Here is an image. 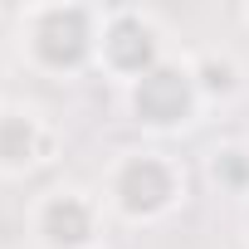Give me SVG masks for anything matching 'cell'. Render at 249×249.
<instances>
[{
    "mask_svg": "<svg viewBox=\"0 0 249 249\" xmlns=\"http://www.w3.org/2000/svg\"><path fill=\"white\" fill-rule=\"evenodd\" d=\"M98 35H103V5L49 0V5L15 10L20 64L49 83H73L88 69H98Z\"/></svg>",
    "mask_w": 249,
    "mask_h": 249,
    "instance_id": "obj_1",
    "label": "cell"
},
{
    "mask_svg": "<svg viewBox=\"0 0 249 249\" xmlns=\"http://www.w3.org/2000/svg\"><path fill=\"white\" fill-rule=\"evenodd\" d=\"M191 196V176L181 166L176 152L166 147H122L117 157H107L103 181H98V200L117 225H161L171 220Z\"/></svg>",
    "mask_w": 249,
    "mask_h": 249,
    "instance_id": "obj_2",
    "label": "cell"
},
{
    "mask_svg": "<svg viewBox=\"0 0 249 249\" xmlns=\"http://www.w3.org/2000/svg\"><path fill=\"white\" fill-rule=\"evenodd\" d=\"M122 107H127V117L137 122L142 132H152V137L191 132L200 122V112H205L191 54H166L152 73H142L137 83H127V88H122Z\"/></svg>",
    "mask_w": 249,
    "mask_h": 249,
    "instance_id": "obj_3",
    "label": "cell"
},
{
    "mask_svg": "<svg viewBox=\"0 0 249 249\" xmlns=\"http://www.w3.org/2000/svg\"><path fill=\"white\" fill-rule=\"evenodd\" d=\"M103 225L107 210L98 191L83 186H49L25 210V230L35 249H103Z\"/></svg>",
    "mask_w": 249,
    "mask_h": 249,
    "instance_id": "obj_4",
    "label": "cell"
},
{
    "mask_svg": "<svg viewBox=\"0 0 249 249\" xmlns=\"http://www.w3.org/2000/svg\"><path fill=\"white\" fill-rule=\"evenodd\" d=\"M166 30L152 10L142 5H107L103 10V35H98V73L112 83H137L166 59Z\"/></svg>",
    "mask_w": 249,
    "mask_h": 249,
    "instance_id": "obj_5",
    "label": "cell"
},
{
    "mask_svg": "<svg viewBox=\"0 0 249 249\" xmlns=\"http://www.w3.org/2000/svg\"><path fill=\"white\" fill-rule=\"evenodd\" d=\"M59 157V127L35 103H0V181H25Z\"/></svg>",
    "mask_w": 249,
    "mask_h": 249,
    "instance_id": "obj_6",
    "label": "cell"
},
{
    "mask_svg": "<svg viewBox=\"0 0 249 249\" xmlns=\"http://www.w3.org/2000/svg\"><path fill=\"white\" fill-rule=\"evenodd\" d=\"M191 69H196V83H200L205 107H215V103H234V98L244 93V64H239L230 49L191 54Z\"/></svg>",
    "mask_w": 249,
    "mask_h": 249,
    "instance_id": "obj_7",
    "label": "cell"
},
{
    "mask_svg": "<svg viewBox=\"0 0 249 249\" xmlns=\"http://www.w3.org/2000/svg\"><path fill=\"white\" fill-rule=\"evenodd\" d=\"M205 176H210L215 191L249 200V147H244V142H220V147H210Z\"/></svg>",
    "mask_w": 249,
    "mask_h": 249,
    "instance_id": "obj_8",
    "label": "cell"
},
{
    "mask_svg": "<svg viewBox=\"0 0 249 249\" xmlns=\"http://www.w3.org/2000/svg\"><path fill=\"white\" fill-rule=\"evenodd\" d=\"M0 103H5V69H0Z\"/></svg>",
    "mask_w": 249,
    "mask_h": 249,
    "instance_id": "obj_9",
    "label": "cell"
},
{
    "mask_svg": "<svg viewBox=\"0 0 249 249\" xmlns=\"http://www.w3.org/2000/svg\"><path fill=\"white\" fill-rule=\"evenodd\" d=\"M244 234H249V200H244Z\"/></svg>",
    "mask_w": 249,
    "mask_h": 249,
    "instance_id": "obj_10",
    "label": "cell"
},
{
    "mask_svg": "<svg viewBox=\"0 0 249 249\" xmlns=\"http://www.w3.org/2000/svg\"><path fill=\"white\" fill-rule=\"evenodd\" d=\"M239 15H244V25H249V5H244V10H239Z\"/></svg>",
    "mask_w": 249,
    "mask_h": 249,
    "instance_id": "obj_11",
    "label": "cell"
}]
</instances>
